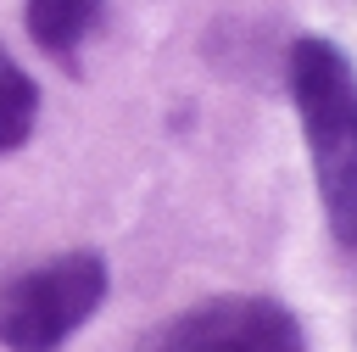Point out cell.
I'll return each mask as SVG.
<instances>
[{
	"instance_id": "cell-1",
	"label": "cell",
	"mask_w": 357,
	"mask_h": 352,
	"mask_svg": "<svg viewBox=\"0 0 357 352\" xmlns=\"http://www.w3.org/2000/svg\"><path fill=\"white\" fill-rule=\"evenodd\" d=\"M290 95L301 112L312 179L340 246H357V73L329 39H296Z\"/></svg>"
},
{
	"instance_id": "cell-2",
	"label": "cell",
	"mask_w": 357,
	"mask_h": 352,
	"mask_svg": "<svg viewBox=\"0 0 357 352\" xmlns=\"http://www.w3.org/2000/svg\"><path fill=\"white\" fill-rule=\"evenodd\" d=\"M106 296V263L95 251L50 257L0 291V346L56 352Z\"/></svg>"
},
{
	"instance_id": "cell-3",
	"label": "cell",
	"mask_w": 357,
	"mask_h": 352,
	"mask_svg": "<svg viewBox=\"0 0 357 352\" xmlns=\"http://www.w3.org/2000/svg\"><path fill=\"white\" fill-rule=\"evenodd\" d=\"M167 352H307L290 307L268 296H206L167 324Z\"/></svg>"
},
{
	"instance_id": "cell-4",
	"label": "cell",
	"mask_w": 357,
	"mask_h": 352,
	"mask_svg": "<svg viewBox=\"0 0 357 352\" xmlns=\"http://www.w3.org/2000/svg\"><path fill=\"white\" fill-rule=\"evenodd\" d=\"M95 11H100V0H28V34H33L45 50L67 56V50L89 34Z\"/></svg>"
},
{
	"instance_id": "cell-5",
	"label": "cell",
	"mask_w": 357,
	"mask_h": 352,
	"mask_svg": "<svg viewBox=\"0 0 357 352\" xmlns=\"http://www.w3.org/2000/svg\"><path fill=\"white\" fill-rule=\"evenodd\" d=\"M33 117H39V89H33V78L0 50V151H17V145L33 134Z\"/></svg>"
}]
</instances>
